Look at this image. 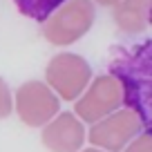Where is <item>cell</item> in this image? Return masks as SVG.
Wrapping results in <instances>:
<instances>
[{
    "label": "cell",
    "mask_w": 152,
    "mask_h": 152,
    "mask_svg": "<svg viewBox=\"0 0 152 152\" xmlns=\"http://www.w3.org/2000/svg\"><path fill=\"white\" fill-rule=\"evenodd\" d=\"M67 0H14L16 9L36 23H45L52 14H56Z\"/></svg>",
    "instance_id": "6da1fadb"
}]
</instances>
